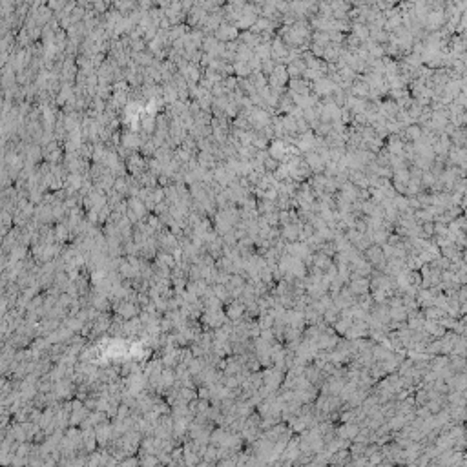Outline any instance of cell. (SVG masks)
<instances>
[{"mask_svg": "<svg viewBox=\"0 0 467 467\" xmlns=\"http://www.w3.org/2000/svg\"><path fill=\"white\" fill-rule=\"evenodd\" d=\"M358 431H360V425L358 424H352V422H343V425H340L338 429H336V436L338 438H341V440H354L356 435H358Z\"/></svg>", "mask_w": 467, "mask_h": 467, "instance_id": "obj_1", "label": "cell"}, {"mask_svg": "<svg viewBox=\"0 0 467 467\" xmlns=\"http://www.w3.org/2000/svg\"><path fill=\"white\" fill-rule=\"evenodd\" d=\"M243 316H244V303L241 299H234L230 303V307L227 308V318L230 321H235V319L243 318Z\"/></svg>", "mask_w": 467, "mask_h": 467, "instance_id": "obj_3", "label": "cell"}, {"mask_svg": "<svg viewBox=\"0 0 467 467\" xmlns=\"http://www.w3.org/2000/svg\"><path fill=\"white\" fill-rule=\"evenodd\" d=\"M299 232H301V227L299 225H285V229L281 230V237L287 241V243H294V241H297V237H299Z\"/></svg>", "mask_w": 467, "mask_h": 467, "instance_id": "obj_4", "label": "cell"}, {"mask_svg": "<svg viewBox=\"0 0 467 467\" xmlns=\"http://www.w3.org/2000/svg\"><path fill=\"white\" fill-rule=\"evenodd\" d=\"M347 287L354 296H360V294L369 292V279L367 277H354V279H349Z\"/></svg>", "mask_w": 467, "mask_h": 467, "instance_id": "obj_2", "label": "cell"}]
</instances>
